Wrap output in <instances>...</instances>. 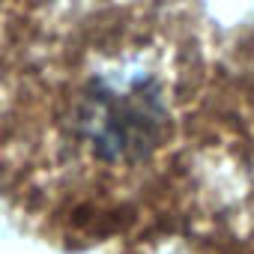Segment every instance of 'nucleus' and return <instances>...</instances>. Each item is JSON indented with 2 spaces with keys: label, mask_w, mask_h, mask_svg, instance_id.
<instances>
[{
  "label": "nucleus",
  "mask_w": 254,
  "mask_h": 254,
  "mask_svg": "<svg viewBox=\"0 0 254 254\" xmlns=\"http://www.w3.org/2000/svg\"><path fill=\"white\" fill-rule=\"evenodd\" d=\"M159 84L144 69L108 72L84 96L81 129L87 141L108 159L144 153L165 120Z\"/></svg>",
  "instance_id": "1"
}]
</instances>
